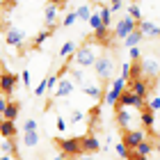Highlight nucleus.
<instances>
[{
	"label": "nucleus",
	"mask_w": 160,
	"mask_h": 160,
	"mask_svg": "<svg viewBox=\"0 0 160 160\" xmlns=\"http://www.w3.org/2000/svg\"><path fill=\"white\" fill-rule=\"evenodd\" d=\"M73 57V62L78 67H94V62H96V46H94V41H87L85 46L76 48V53L71 55Z\"/></svg>",
	"instance_id": "obj_1"
},
{
	"label": "nucleus",
	"mask_w": 160,
	"mask_h": 160,
	"mask_svg": "<svg viewBox=\"0 0 160 160\" xmlns=\"http://www.w3.org/2000/svg\"><path fill=\"white\" fill-rule=\"evenodd\" d=\"M55 147L62 151V156H80L82 137H60V140H55Z\"/></svg>",
	"instance_id": "obj_2"
},
{
	"label": "nucleus",
	"mask_w": 160,
	"mask_h": 160,
	"mask_svg": "<svg viewBox=\"0 0 160 160\" xmlns=\"http://www.w3.org/2000/svg\"><path fill=\"white\" fill-rule=\"evenodd\" d=\"M94 71H96L98 80H110L114 73V60L110 55H98L94 62Z\"/></svg>",
	"instance_id": "obj_3"
},
{
	"label": "nucleus",
	"mask_w": 160,
	"mask_h": 160,
	"mask_svg": "<svg viewBox=\"0 0 160 160\" xmlns=\"http://www.w3.org/2000/svg\"><path fill=\"white\" fill-rule=\"evenodd\" d=\"M135 28H137V23H135V21H133V18H130L128 14H126V16H121V18L117 21V23H114V30H112V34H114L117 39H121V41H123V39H126L130 32L135 30Z\"/></svg>",
	"instance_id": "obj_4"
},
{
	"label": "nucleus",
	"mask_w": 160,
	"mask_h": 160,
	"mask_svg": "<svg viewBox=\"0 0 160 160\" xmlns=\"http://www.w3.org/2000/svg\"><path fill=\"white\" fill-rule=\"evenodd\" d=\"M117 108H135V110H142V108H147V105H144V98L135 96V94L128 92V89H123V94L117 101V105H114V110H117Z\"/></svg>",
	"instance_id": "obj_5"
},
{
	"label": "nucleus",
	"mask_w": 160,
	"mask_h": 160,
	"mask_svg": "<svg viewBox=\"0 0 160 160\" xmlns=\"http://www.w3.org/2000/svg\"><path fill=\"white\" fill-rule=\"evenodd\" d=\"M76 89V82L71 80L69 76H60L57 73V87H55V98H67L71 96Z\"/></svg>",
	"instance_id": "obj_6"
},
{
	"label": "nucleus",
	"mask_w": 160,
	"mask_h": 160,
	"mask_svg": "<svg viewBox=\"0 0 160 160\" xmlns=\"http://www.w3.org/2000/svg\"><path fill=\"white\" fill-rule=\"evenodd\" d=\"M123 89H126V80L117 78L110 87H108V92H105V105H117V101L123 94Z\"/></svg>",
	"instance_id": "obj_7"
},
{
	"label": "nucleus",
	"mask_w": 160,
	"mask_h": 160,
	"mask_svg": "<svg viewBox=\"0 0 160 160\" xmlns=\"http://www.w3.org/2000/svg\"><path fill=\"white\" fill-rule=\"evenodd\" d=\"M137 30L142 32V37L160 39V23H156V21H147V18H142L140 23H137Z\"/></svg>",
	"instance_id": "obj_8"
},
{
	"label": "nucleus",
	"mask_w": 160,
	"mask_h": 160,
	"mask_svg": "<svg viewBox=\"0 0 160 160\" xmlns=\"http://www.w3.org/2000/svg\"><path fill=\"white\" fill-rule=\"evenodd\" d=\"M147 140V135L142 133V130H123V137H121V142L128 147V151H135L137 149V144Z\"/></svg>",
	"instance_id": "obj_9"
},
{
	"label": "nucleus",
	"mask_w": 160,
	"mask_h": 160,
	"mask_svg": "<svg viewBox=\"0 0 160 160\" xmlns=\"http://www.w3.org/2000/svg\"><path fill=\"white\" fill-rule=\"evenodd\" d=\"M14 89H16V76L9 73V71H2L0 73V94L2 96H12Z\"/></svg>",
	"instance_id": "obj_10"
},
{
	"label": "nucleus",
	"mask_w": 160,
	"mask_h": 160,
	"mask_svg": "<svg viewBox=\"0 0 160 160\" xmlns=\"http://www.w3.org/2000/svg\"><path fill=\"white\" fill-rule=\"evenodd\" d=\"M140 67H142V76H147V78L156 80V76L160 73V62L156 60V57H142Z\"/></svg>",
	"instance_id": "obj_11"
},
{
	"label": "nucleus",
	"mask_w": 160,
	"mask_h": 160,
	"mask_svg": "<svg viewBox=\"0 0 160 160\" xmlns=\"http://www.w3.org/2000/svg\"><path fill=\"white\" fill-rule=\"evenodd\" d=\"M23 39H25V34L18 30V28H7V32H5V41H7V46H23Z\"/></svg>",
	"instance_id": "obj_12"
},
{
	"label": "nucleus",
	"mask_w": 160,
	"mask_h": 160,
	"mask_svg": "<svg viewBox=\"0 0 160 160\" xmlns=\"http://www.w3.org/2000/svg\"><path fill=\"white\" fill-rule=\"evenodd\" d=\"M126 89H128V92H133L135 96L144 98V96H147V92H149V80H144V78H140V80H130Z\"/></svg>",
	"instance_id": "obj_13"
},
{
	"label": "nucleus",
	"mask_w": 160,
	"mask_h": 160,
	"mask_svg": "<svg viewBox=\"0 0 160 160\" xmlns=\"http://www.w3.org/2000/svg\"><path fill=\"white\" fill-rule=\"evenodd\" d=\"M117 123L123 128V130H130V121H133V112H130V108H117Z\"/></svg>",
	"instance_id": "obj_14"
},
{
	"label": "nucleus",
	"mask_w": 160,
	"mask_h": 160,
	"mask_svg": "<svg viewBox=\"0 0 160 160\" xmlns=\"http://www.w3.org/2000/svg\"><path fill=\"white\" fill-rule=\"evenodd\" d=\"M101 151V142L96 135H85L82 137V153H96Z\"/></svg>",
	"instance_id": "obj_15"
},
{
	"label": "nucleus",
	"mask_w": 160,
	"mask_h": 160,
	"mask_svg": "<svg viewBox=\"0 0 160 160\" xmlns=\"http://www.w3.org/2000/svg\"><path fill=\"white\" fill-rule=\"evenodd\" d=\"M57 14H60V9H57L55 5H48L46 9H43V23H46L48 30H53L55 23H57Z\"/></svg>",
	"instance_id": "obj_16"
},
{
	"label": "nucleus",
	"mask_w": 160,
	"mask_h": 160,
	"mask_svg": "<svg viewBox=\"0 0 160 160\" xmlns=\"http://www.w3.org/2000/svg\"><path fill=\"white\" fill-rule=\"evenodd\" d=\"M80 92L87 94V96L94 98V101H101V98H103V89H101L96 82H85L82 87H80Z\"/></svg>",
	"instance_id": "obj_17"
},
{
	"label": "nucleus",
	"mask_w": 160,
	"mask_h": 160,
	"mask_svg": "<svg viewBox=\"0 0 160 160\" xmlns=\"http://www.w3.org/2000/svg\"><path fill=\"white\" fill-rule=\"evenodd\" d=\"M0 135H2L5 140H12V137L16 135V123L2 119V121H0Z\"/></svg>",
	"instance_id": "obj_18"
},
{
	"label": "nucleus",
	"mask_w": 160,
	"mask_h": 160,
	"mask_svg": "<svg viewBox=\"0 0 160 160\" xmlns=\"http://www.w3.org/2000/svg\"><path fill=\"white\" fill-rule=\"evenodd\" d=\"M94 41H98L101 46H108L110 43V28L101 25L98 30H94Z\"/></svg>",
	"instance_id": "obj_19"
},
{
	"label": "nucleus",
	"mask_w": 160,
	"mask_h": 160,
	"mask_svg": "<svg viewBox=\"0 0 160 160\" xmlns=\"http://www.w3.org/2000/svg\"><path fill=\"white\" fill-rule=\"evenodd\" d=\"M142 39H144V37H142V32H140V30L135 28V30L130 32L126 39H123V43H126L128 48H135V46H140V41H142Z\"/></svg>",
	"instance_id": "obj_20"
},
{
	"label": "nucleus",
	"mask_w": 160,
	"mask_h": 160,
	"mask_svg": "<svg viewBox=\"0 0 160 160\" xmlns=\"http://www.w3.org/2000/svg\"><path fill=\"white\" fill-rule=\"evenodd\" d=\"M98 14H101V23H103L105 28H110V23H112V12H110V7H108V5H98Z\"/></svg>",
	"instance_id": "obj_21"
},
{
	"label": "nucleus",
	"mask_w": 160,
	"mask_h": 160,
	"mask_svg": "<svg viewBox=\"0 0 160 160\" xmlns=\"http://www.w3.org/2000/svg\"><path fill=\"white\" fill-rule=\"evenodd\" d=\"M16 117H18V103H7L2 119H7V121H16Z\"/></svg>",
	"instance_id": "obj_22"
},
{
	"label": "nucleus",
	"mask_w": 160,
	"mask_h": 160,
	"mask_svg": "<svg viewBox=\"0 0 160 160\" xmlns=\"http://www.w3.org/2000/svg\"><path fill=\"white\" fill-rule=\"evenodd\" d=\"M140 119H142V123H144V126H147L149 130H153V123H156V112H151V110H142Z\"/></svg>",
	"instance_id": "obj_23"
},
{
	"label": "nucleus",
	"mask_w": 160,
	"mask_h": 160,
	"mask_svg": "<svg viewBox=\"0 0 160 160\" xmlns=\"http://www.w3.org/2000/svg\"><path fill=\"white\" fill-rule=\"evenodd\" d=\"M128 16L135 21V23H140L142 21V7H140V2H130L128 5Z\"/></svg>",
	"instance_id": "obj_24"
},
{
	"label": "nucleus",
	"mask_w": 160,
	"mask_h": 160,
	"mask_svg": "<svg viewBox=\"0 0 160 160\" xmlns=\"http://www.w3.org/2000/svg\"><path fill=\"white\" fill-rule=\"evenodd\" d=\"M76 48H78L76 41H67V43H62V48L57 50V55H60V57H71L76 53Z\"/></svg>",
	"instance_id": "obj_25"
},
{
	"label": "nucleus",
	"mask_w": 160,
	"mask_h": 160,
	"mask_svg": "<svg viewBox=\"0 0 160 160\" xmlns=\"http://www.w3.org/2000/svg\"><path fill=\"white\" fill-rule=\"evenodd\" d=\"M151 151H153V142L144 140V142H140V144H137L135 153H140V156H147V158H149V153H151Z\"/></svg>",
	"instance_id": "obj_26"
},
{
	"label": "nucleus",
	"mask_w": 160,
	"mask_h": 160,
	"mask_svg": "<svg viewBox=\"0 0 160 160\" xmlns=\"http://www.w3.org/2000/svg\"><path fill=\"white\" fill-rule=\"evenodd\" d=\"M0 153H16V144H14L12 140H5L2 137V142H0Z\"/></svg>",
	"instance_id": "obj_27"
},
{
	"label": "nucleus",
	"mask_w": 160,
	"mask_h": 160,
	"mask_svg": "<svg viewBox=\"0 0 160 160\" xmlns=\"http://www.w3.org/2000/svg\"><path fill=\"white\" fill-rule=\"evenodd\" d=\"M76 14H78V18H80V21H87V23H89V16H92V7H89V5H80L78 9H76Z\"/></svg>",
	"instance_id": "obj_28"
},
{
	"label": "nucleus",
	"mask_w": 160,
	"mask_h": 160,
	"mask_svg": "<svg viewBox=\"0 0 160 160\" xmlns=\"http://www.w3.org/2000/svg\"><path fill=\"white\" fill-rule=\"evenodd\" d=\"M23 142H25V147H37V142H39V135H37V130H32V133H23Z\"/></svg>",
	"instance_id": "obj_29"
},
{
	"label": "nucleus",
	"mask_w": 160,
	"mask_h": 160,
	"mask_svg": "<svg viewBox=\"0 0 160 160\" xmlns=\"http://www.w3.org/2000/svg\"><path fill=\"white\" fill-rule=\"evenodd\" d=\"M140 78H142L140 62H130V76H128V80H140Z\"/></svg>",
	"instance_id": "obj_30"
},
{
	"label": "nucleus",
	"mask_w": 160,
	"mask_h": 160,
	"mask_svg": "<svg viewBox=\"0 0 160 160\" xmlns=\"http://www.w3.org/2000/svg\"><path fill=\"white\" fill-rule=\"evenodd\" d=\"M71 80H73L76 85L82 87V85H85V71H82V69H73V71H71Z\"/></svg>",
	"instance_id": "obj_31"
},
{
	"label": "nucleus",
	"mask_w": 160,
	"mask_h": 160,
	"mask_svg": "<svg viewBox=\"0 0 160 160\" xmlns=\"http://www.w3.org/2000/svg\"><path fill=\"white\" fill-rule=\"evenodd\" d=\"M114 151H117V156H119L121 160H128V153H130V151H128V147H126L123 142H117V144H114Z\"/></svg>",
	"instance_id": "obj_32"
},
{
	"label": "nucleus",
	"mask_w": 160,
	"mask_h": 160,
	"mask_svg": "<svg viewBox=\"0 0 160 160\" xmlns=\"http://www.w3.org/2000/svg\"><path fill=\"white\" fill-rule=\"evenodd\" d=\"M101 25H103V23H101V14H98V12H92V16H89V28H92V30H98Z\"/></svg>",
	"instance_id": "obj_33"
},
{
	"label": "nucleus",
	"mask_w": 160,
	"mask_h": 160,
	"mask_svg": "<svg viewBox=\"0 0 160 160\" xmlns=\"http://www.w3.org/2000/svg\"><path fill=\"white\" fill-rule=\"evenodd\" d=\"M76 21H78V14H76V12H69L67 16H64V21H62V25H64V28H71V25L76 23Z\"/></svg>",
	"instance_id": "obj_34"
},
{
	"label": "nucleus",
	"mask_w": 160,
	"mask_h": 160,
	"mask_svg": "<svg viewBox=\"0 0 160 160\" xmlns=\"http://www.w3.org/2000/svg\"><path fill=\"white\" fill-rule=\"evenodd\" d=\"M48 37H50V32H39L37 37H34V41H32V46H34V48H41V43L46 41Z\"/></svg>",
	"instance_id": "obj_35"
},
{
	"label": "nucleus",
	"mask_w": 160,
	"mask_h": 160,
	"mask_svg": "<svg viewBox=\"0 0 160 160\" xmlns=\"http://www.w3.org/2000/svg\"><path fill=\"white\" fill-rule=\"evenodd\" d=\"M147 110H151V112H160V96H153L147 103Z\"/></svg>",
	"instance_id": "obj_36"
},
{
	"label": "nucleus",
	"mask_w": 160,
	"mask_h": 160,
	"mask_svg": "<svg viewBox=\"0 0 160 160\" xmlns=\"http://www.w3.org/2000/svg\"><path fill=\"white\" fill-rule=\"evenodd\" d=\"M128 57H130V62H140L142 60V50L140 48H128Z\"/></svg>",
	"instance_id": "obj_37"
},
{
	"label": "nucleus",
	"mask_w": 160,
	"mask_h": 160,
	"mask_svg": "<svg viewBox=\"0 0 160 160\" xmlns=\"http://www.w3.org/2000/svg\"><path fill=\"white\" fill-rule=\"evenodd\" d=\"M55 87H57V73L46 78V92H55Z\"/></svg>",
	"instance_id": "obj_38"
},
{
	"label": "nucleus",
	"mask_w": 160,
	"mask_h": 160,
	"mask_svg": "<svg viewBox=\"0 0 160 160\" xmlns=\"http://www.w3.org/2000/svg\"><path fill=\"white\" fill-rule=\"evenodd\" d=\"M128 76H130V62H123L121 64V71H119V78L128 82Z\"/></svg>",
	"instance_id": "obj_39"
},
{
	"label": "nucleus",
	"mask_w": 160,
	"mask_h": 160,
	"mask_svg": "<svg viewBox=\"0 0 160 160\" xmlns=\"http://www.w3.org/2000/svg\"><path fill=\"white\" fill-rule=\"evenodd\" d=\"M46 94V78H41V82L34 87V96H43Z\"/></svg>",
	"instance_id": "obj_40"
},
{
	"label": "nucleus",
	"mask_w": 160,
	"mask_h": 160,
	"mask_svg": "<svg viewBox=\"0 0 160 160\" xmlns=\"http://www.w3.org/2000/svg\"><path fill=\"white\" fill-rule=\"evenodd\" d=\"M123 2H126V0H110V5H108V7H110V12L114 14V12H119L123 7Z\"/></svg>",
	"instance_id": "obj_41"
},
{
	"label": "nucleus",
	"mask_w": 160,
	"mask_h": 160,
	"mask_svg": "<svg viewBox=\"0 0 160 160\" xmlns=\"http://www.w3.org/2000/svg\"><path fill=\"white\" fill-rule=\"evenodd\" d=\"M82 119H85L82 110H71V123H78V121H82Z\"/></svg>",
	"instance_id": "obj_42"
},
{
	"label": "nucleus",
	"mask_w": 160,
	"mask_h": 160,
	"mask_svg": "<svg viewBox=\"0 0 160 160\" xmlns=\"http://www.w3.org/2000/svg\"><path fill=\"white\" fill-rule=\"evenodd\" d=\"M55 126H57V130H60V133H64V130H67V126H69V123H67V119H64L62 114H60V117H57V121H55Z\"/></svg>",
	"instance_id": "obj_43"
},
{
	"label": "nucleus",
	"mask_w": 160,
	"mask_h": 160,
	"mask_svg": "<svg viewBox=\"0 0 160 160\" xmlns=\"http://www.w3.org/2000/svg\"><path fill=\"white\" fill-rule=\"evenodd\" d=\"M21 80L25 82V87H32V76H30V71H28V69L21 73Z\"/></svg>",
	"instance_id": "obj_44"
},
{
	"label": "nucleus",
	"mask_w": 160,
	"mask_h": 160,
	"mask_svg": "<svg viewBox=\"0 0 160 160\" xmlns=\"http://www.w3.org/2000/svg\"><path fill=\"white\" fill-rule=\"evenodd\" d=\"M32 130H37V121H34V119H28V121H25V130H23V133H32Z\"/></svg>",
	"instance_id": "obj_45"
},
{
	"label": "nucleus",
	"mask_w": 160,
	"mask_h": 160,
	"mask_svg": "<svg viewBox=\"0 0 160 160\" xmlns=\"http://www.w3.org/2000/svg\"><path fill=\"white\" fill-rule=\"evenodd\" d=\"M128 160H149L147 156H140V153H135V151H130L128 153Z\"/></svg>",
	"instance_id": "obj_46"
},
{
	"label": "nucleus",
	"mask_w": 160,
	"mask_h": 160,
	"mask_svg": "<svg viewBox=\"0 0 160 160\" xmlns=\"http://www.w3.org/2000/svg\"><path fill=\"white\" fill-rule=\"evenodd\" d=\"M5 108H7V101H5V96L0 94V117L5 114Z\"/></svg>",
	"instance_id": "obj_47"
},
{
	"label": "nucleus",
	"mask_w": 160,
	"mask_h": 160,
	"mask_svg": "<svg viewBox=\"0 0 160 160\" xmlns=\"http://www.w3.org/2000/svg\"><path fill=\"white\" fill-rule=\"evenodd\" d=\"M50 5H55V7H64V5H67V0H50Z\"/></svg>",
	"instance_id": "obj_48"
},
{
	"label": "nucleus",
	"mask_w": 160,
	"mask_h": 160,
	"mask_svg": "<svg viewBox=\"0 0 160 160\" xmlns=\"http://www.w3.org/2000/svg\"><path fill=\"white\" fill-rule=\"evenodd\" d=\"M0 160H14V156H12V153H2V156H0Z\"/></svg>",
	"instance_id": "obj_49"
},
{
	"label": "nucleus",
	"mask_w": 160,
	"mask_h": 160,
	"mask_svg": "<svg viewBox=\"0 0 160 160\" xmlns=\"http://www.w3.org/2000/svg\"><path fill=\"white\" fill-rule=\"evenodd\" d=\"M156 153L160 156V140H158V144H156Z\"/></svg>",
	"instance_id": "obj_50"
},
{
	"label": "nucleus",
	"mask_w": 160,
	"mask_h": 160,
	"mask_svg": "<svg viewBox=\"0 0 160 160\" xmlns=\"http://www.w3.org/2000/svg\"><path fill=\"white\" fill-rule=\"evenodd\" d=\"M80 160H94V158L92 156H85V158H80Z\"/></svg>",
	"instance_id": "obj_51"
},
{
	"label": "nucleus",
	"mask_w": 160,
	"mask_h": 160,
	"mask_svg": "<svg viewBox=\"0 0 160 160\" xmlns=\"http://www.w3.org/2000/svg\"><path fill=\"white\" fill-rule=\"evenodd\" d=\"M5 2H9V0H0V5H5Z\"/></svg>",
	"instance_id": "obj_52"
},
{
	"label": "nucleus",
	"mask_w": 160,
	"mask_h": 160,
	"mask_svg": "<svg viewBox=\"0 0 160 160\" xmlns=\"http://www.w3.org/2000/svg\"><path fill=\"white\" fill-rule=\"evenodd\" d=\"M53 160H62V156H57V158H53Z\"/></svg>",
	"instance_id": "obj_53"
},
{
	"label": "nucleus",
	"mask_w": 160,
	"mask_h": 160,
	"mask_svg": "<svg viewBox=\"0 0 160 160\" xmlns=\"http://www.w3.org/2000/svg\"><path fill=\"white\" fill-rule=\"evenodd\" d=\"M0 60H2V55H0Z\"/></svg>",
	"instance_id": "obj_54"
},
{
	"label": "nucleus",
	"mask_w": 160,
	"mask_h": 160,
	"mask_svg": "<svg viewBox=\"0 0 160 160\" xmlns=\"http://www.w3.org/2000/svg\"><path fill=\"white\" fill-rule=\"evenodd\" d=\"M0 73H2V71H0Z\"/></svg>",
	"instance_id": "obj_55"
},
{
	"label": "nucleus",
	"mask_w": 160,
	"mask_h": 160,
	"mask_svg": "<svg viewBox=\"0 0 160 160\" xmlns=\"http://www.w3.org/2000/svg\"><path fill=\"white\" fill-rule=\"evenodd\" d=\"M0 121H2V119H0Z\"/></svg>",
	"instance_id": "obj_56"
}]
</instances>
